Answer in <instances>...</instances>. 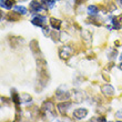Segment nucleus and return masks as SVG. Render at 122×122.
Listing matches in <instances>:
<instances>
[{
  "instance_id": "f257e3e1",
  "label": "nucleus",
  "mask_w": 122,
  "mask_h": 122,
  "mask_svg": "<svg viewBox=\"0 0 122 122\" xmlns=\"http://www.w3.org/2000/svg\"><path fill=\"white\" fill-rule=\"evenodd\" d=\"M41 113H42V116H45L46 113H50L52 117L57 116V112H56V110H55L53 103L51 101H46L41 108Z\"/></svg>"
},
{
  "instance_id": "f03ea898",
  "label": "nucleus",
  "mask_w": 122,
  "mask_h": 122,
  "mask_svg": "<svg viewBox=\"0 0 122 122\" xmlns=\"http://www.w3.org/2000/svg\"><path fill=\"white\" fill-rule=\"evenodd\" d=\"M74 53V50L69 46H66V47H61L59 49V56H60L61 59H68L70 58L71 56Z\"/></svg>"
},
{
  "instance_id": "7ed1b4c3",
  "label": "nucleus",
  "mask_w": 122,
  "mask_h": 122,
  "mask_svg": "<svg viewBox=\"0 0 122 122\" xmlns=\"http://www.w3.org/2000/svg\"><path fill=\"white\" fill-rule=\"evenodd\" d=\"M57 107H58L59 112H60L62 116H66V114H67L68 109H69V108L71 107V102H67V101H64V102L59 103Z\"/></svg>"
},
{
  "instance_id": "20e7f679",
  "label": "nucleus",
  "mask_w": 122,
  "mask_h": 122,
  "mask_svg": "<svg viewBox=\"0 0 122 122\" xmlns=\"http://www.w3.org/2000/svg\"><path fill=\"white\" fill-rule=\"evenodd\" d=\"M101 91L104 96L107 97H112L114 94V89H113L112 86H110V84H103L102 87H101Z\"/></svg>"
},
{
  "instance_id": "39448f33",
  "label": "nucleus",
  "mask_w": 122,
  "mask_h": 122,
  "mask_svg": "<svg viewBox=\"0 0 122 122\" xmlns=\"http://www.w3.org/2000/svg\"><path fill=\"white\" fill-rule=\"evenodd\" d=\"M88 114V110L87 109H77L73 111V117L77 120L83 119L84 117Z\"/></svg>"
},
{
  "instance_id": "423d86ee",
  "label": "nucleus",
  "mask_w": 122,
  "mask_h": 122,
  "mask_svg": "<svg viewBox=\"0 0 122 122\" xmlns=\"http://www.w3.org/2000/svg\"><path fill=\"white\" fill-rule=\"evenodd\" d=\"M31 22L33 26H37V27H43L45 26V22H46V18L45 17H40V16H37V17H33L31 20Z\"/></svg>"
},
{
  "instance_id": "0eeeda50",
  "label": "nucleus",
  "mask_w": 122,
  "mask_h": 122,
  "mask_svg": "<svg viewBox=\"0 0 122 122\" xmlns=\"http://www.w3.org/2000/svg\"><path fill=\"white\" fill-rule=\"evenodd\" d=\"M56 96H57V98H58L59 100L64 101V100H68L70 98V93L67 92V91H61L60 89H59V90H57V92H56Z\"/></svg>"
},
{
  "instance_id": "6e6552de",
  "label": "nucleus",
  "mask_w": 122,
  "mask_h": 122,
  "mask_svg": "<svg viewBox=\"0 0 122 122\" xmlns=\"http://www.w3.org/2000/svg\"><path fill=\"white\" fill-rule=\"evenodd\" d=\"M11 96H12V102L16 104L17 107V110L19 111V103L21 102V99H20V96L18 94V92H17L15 89H13L12 91H11Z\"/></svg>"
},
{
  "instance_id": "1a4fd4ad",
  "label": "nucleus",
  "mask_w": 122,
  "mask_h": 122,
  "mask_svg": "<svg viewBox=\"0 0 122 122\" xmlns=\"http://www.w3.org/2000/svg\"><path fill=\"white\" fill-rule=\"evenodd\" d=\"M112 23L114 29H120L122 27V15H120L119 17H114L112 18Z\"/></svg>"
},
{
  "instance_id": "9d476101",
  "label": "nucleus",
  "mask_w": 122,
  "mask_h": 122,
  "mask_svg": "<svg viewBox=\"0 0 122 122\" xmlns=\"http://www.w3.org/2000/svg\"><path fill=\"white\" fill-rule=\"evenodd\" d=\"M30 9H31V11L38 12V11H41L42 10V6H41V3H39L38 1L33 0V1L30 2Z\"/></svg>"
},
{
  "instance_id": "9b49d317",
  "label": "nucleus",
  "mask_w": 122,
  "mask_h": 122,
  "mask_svg": "<svg viewBox=\"0 0 122 122\" xmlns=\"http://www.w3.org/2000/svg\"><path fill=\"white\" fill-rule=\"evenodd\" d=\"M30 48H31L32 52H33L35 55H37L38 52H40V49H39V43H38V41H37L36 39H33V40L30 42Z\"/></svg>"
},
{
  "instance_id": "f8f14e48",
  "label": "nucleus",
  "mask_w": 122,
  "mask_h": 122,
  "mask_svg": "<svg viewBox=\"0 0 122 122\" xmlns=\"http://www.w3.org/2000/svg\"><path fill=\"white\" fill-rule=\"evenodd\" d=\"M20 13L18 12H9L8 13V16H7V19L9 20V21H19L20 20Z\"/></svg>"
},
{
  "instance_id": "ddd939ff",
  "label": "nucleus",
  "mask_w": 122,
  "mask_h": 122,
  "mask_svg": "<svg viewBox=\"0 0 122 122\" xmlns=\"http://www.w3.org/2000/svg\"><path fill=\"white\" fill-rule=\"evenodd\" d=\"M50 25H51L55 29L59 30L61 27V20L56 19V18H50Z\"/></svg>"
},
{
  "instance_id": "4468645a",
  "label": "nucleus",
  "mask_w": 122,
  "mask_h": 122,
  "mask_svg": "<svg viewBox=\"0 0 122 122\" xmlns=\"http://www.w3.org/2000/svg\"><path fill=\"white\" fill-rule=\"evenodd\" d=\"M99 12V9H98V7L94 6V5H91V6L88 7V13L90 15V16H97Z\"/></svg>"
},
{
  "instance_id": "2eb2a0df",
  "label": "nucleus",
  "mask_w": 122,
  "mask_h": 122,
  "mask_svg": "<svg viewBox=\"0 0 122 122\" xmlns=\"http://www.w3.org/2000/svg\"><path fill=\"white\" fill-rule=\"evenodd\" d=\"M13 3L15 1L13 0H1V6L7 8V9H10V8H12Z\"/></svg>"
},
{
  "instance_id": "dca6fc26",
  "label": "nucleus",
  "mask_w": 122,
  "mask_h": 122,
  "mask_svg": "<svg viewBox=\"0 0 122 122\" xmlns=\"http://www.w3.org/2000/svg\"><path fill=\"white\" fill-rule=\"evenodd\" d=\"M15 11L18 13H20V15H26L27 12H28V10H27L26 7H23V6H16L15 8Z\"/></svg>"
},
{
  "instance_id": "f3484780",
  "label": "nucleus",
  "mask_w": 122,
  "mask_h": 122,
  "mask_svg": "<svg viewBox=\"0 0 122 122\" xmlns=\"http://www.w3.org/2000/svg\"><path fill=\"white\" fill-rule=\"evenodd\" d=\"M41 3H43L48 9H51L55 6V0H41Z\"/></svg>"
},
{
  "instance_id": "a211bd4d",
  "label": "nucleus",
  "mask_w": 122,
  "mask_h": 122,
  "mask_svg": "<svg viewBox=\"0 0 122 122\" xmlns=\"http://www.w3.org/2000/svg\"><path fill=\"white\" fill-rule=\"evenodd\" d=\"M106 7L107 9H108V11H113V10H116V6L113 5L112 1H109V0H106Z\"/></svg>"
},
{
  "instance_id": "6ab92c4d",
  "label": "nucleus",
  "mask_w": 122,
  "mask_h": 122,
  "mask_svg": "<svg viewBox=\"0 0 122 122\" xmlns=\"http://www.w3.org/2000/svg\"><path fill=\"white\" fill-rule=\"evenodd\" d=\"M20 99H21V102H28V101L31 100V97L29 94H27V93H23V94L20 96Z\"/></svg>"
},
{
  "instance_id": "aec40b11",
  "label": "nucleus",
  "mask_w": 122,
  "mask_h": 122,
  "mask_svg": "<svg viewBox=\"0 0 122 122\" xmlns=\"http://www.w3.org/2000/svg\"><path fill=\"white\" fill-rule=\"evenodd\" d=\"M50 37L52 38V40H53V41H58V40H59V33H58V31H57V29L50 33Z\"/></svg>"
},
{
  "instance_id": "412c9836",
  "label": "nucleus",
  "mask_w": 122,
  "mask_h": 122,
  "mask_svg": "<svg viewBox=\"0 0 122 122\" xmlns=\"http://www.w3.org/2000/svg\"><path fill=\"white\" fill-rule=\"evenodd\" d=\"M116 118L119 120H122V110H120V111H118L116 113Z\"/></svg>"
},
{
  "instance_id": "4be33fe9",
  "label": "nucleus",
  "mask_w": 122,
  "mask_h": 122,
  "mask_svg": "<svg viewBox=\"0 0 122 122\" xmlns=\"http://www.w3.org/2000/svg\"><path fill=\"white\" fill-rule=\"evenodd\" d=\"M43 32H45V35H49V32H50V29H49L48 27H43Z\"/></svg>"
},
{
  "instance_id": "5701e85b",
  "label": "nucleus",
  "mask_w": 122,
  "mask_h": 122,
  "mask_svg": "<svg viewBox=\"0 0 122 122\" xmlns=\"http://www.w3.org/2000/svg\"><path fill=\"white\" fill-rule=\"evenodd\" d=\"M86 0H74V2L77 3V5H81V3H83Z\"/></svg>"
},
{
  "instance_id": "b1692460",
  "label": "nucleus",
  "mask_w": 122,
  "mask_h": 122,
  "mask_svg": "<svg viewBox=\"0 0 122 122\" xmlns=\"http://www.w3.org/2000/svg\"><path fill=\"white\" fill-rule=\"evenodd\" d=\"M102 77L104 78V79H106V81H110V79H109V78H108V77H107L106 74H102Z\"/></svg>"
},
{
  "instance_id": "393cba45",
  "label": "nucleus",
  "mask_w": 122,
  "mask_h": 122,
  "mask_svg": "<svg viewBox=\"0 0 122 122\" xmlns=\"http://www.w3.org/2000/svg\"><path fill=\"white\" fill-rule=\"evenodd\" d=\"M119 69H120V70H122V62L119 64Z\"/></svg>"
},
{
  "instance_id": "a878e982",
  "label": "nucleus",
  "mask_w": 122,
  "mask_h": 122,
  "mask_svg": "<svg viewBox=\"0 0 122 122\" xmlns=\"http://www.w3.org/2000/svg\"><path fill=\"white\" fill-rule=\"evenodd\" d=\"M20 1H26V0H20Z\"/></svg>"
},
{
  "instance_id": "bb28decb",
  "label": "nucleus",
  "mask_w": 122,
  "mask_h": 122,
  "mask_svg": "<svg viewBox=\"0 0 122 122\" xmlns=\"http://www.w3.org/2000/svg\"><path fill=\"white\" fill-rule=\"evenodd\" d=\"M120 2H121V3H122V0H120Z\"/></svg>"
}]
</instances>
